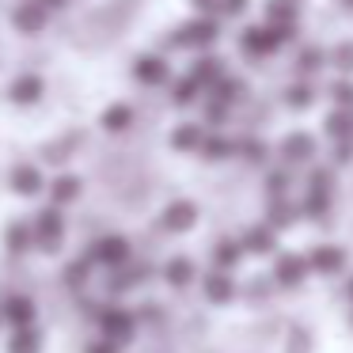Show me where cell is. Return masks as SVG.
<instances>
[{"label":"cell","mask_w":353,"mask_h":353,"mask_svg":"<svg viewBox=\"0 0 353 353\" xmlns=\"http://www.w3.org/2000/svg\"><path fill=\"white\" fill-rule=\"evenodd\" d=\"M216 42V19L201 16V19H190V23H183L175 34H168L163 39V46L171 50H205Z\"/></svg>","instance_id":"obj_1"},{"label":"cell","mask_w":353,"mask_h":353,"mask_svg":"<svg viewBox=\"0 0 353 353\" xmlns=\"http://www.w3.org/2000/svg\"><path fill=\"white\" fill-rule=\"evenodd\" d=\"M239 50H243L247 57H266V54H274V50H281V39H277V31L270 23L266 27L254 23L239 34Z\"/></svg>","instance_id":"obj_2"},{"label":"cell","mask_w":353,"mask_h":353,"mask_svg":"<svg viewBox=\"0 0 353 353\" xmlns=\"http://www.w3.org/2000/svg\"><path fill=\"white\" fill-rule=\"evenodd\" d=\"M61 236H65V221L57 209H42L39 221H34V243L42 251H57L61 247Z\"/></svg>","instance_id":"obj_3"},{"label":"cell","mask_w":353,"mask_h":353,"mask_svg":"<svg viewBox=\"0 0 353 353\" xmlns=\"http://www.w3.org/2000/svg\"><path fill=\"white\" fill-rule=\"evenodd\" d=\"M12 23H16L23 34H39L42 27L50 23V8L42 4V0H19L16 12H12Z\"/></svg>","instance_id":"obj_4"},{"label":"cell","mask_w":353,"mask_h":353,"mask_svg":"<svg viewBox=\"0 0 353 353\" xmlns=\"http://www.w3.org/2000/svg\"><path fill=\"white\" fill-rule=\"evenodd\" d=\"M92 259L103 262V266H110V270H122L125 262H130V243H125L122 236H103L99 243L92 247Z\"/></svg>","instance_id":"obj_5"},{"label":"cell","mask_w":353,"mask_h":353,"mask_svg":"<svg viewBox=\"0 0 353 353\" xmlns=\"http://www.w3.org/2000/svg\"><path fill=\"white\" fill-rule=\"evenodd\" d=\"M42 92H46L42 77H34V72H19V77L12 80V88H8V99L19 103V107H31V103L42 99Z\"/></svg>","instance_id":"obj_6"},{"label":"cell","mask_w":353,"mask_h":353,"mask_svg":"<svg viewBox=\"0 0 353 353\" xmlns=\"http://www.w3.org/2000/svg\"><path fill=\"white\" fill-rule=\"evenodd\" d=\"M168 61H163L160 54H141L137 61H133V80H141V84H148V88H156V84H163L168 80Z\"/></svg>","instance_id":"obj_7"},{"label":"cell","mask_w":353,"mask_h":353,"mask_svg":"<svg viewBox=\"0 0 353 353\" xmlns=\"http://www.w3.org/2000/svg\"><path fill=\"white\" fill-rule=\"evenodd\" d=\"M194 221H198V205L186 201V198L171 201V205L163 209V228H168V232H190Z\"/></svg>","instance_id":"obj_8"},{"label":"cell","mask_w":353,"mask_h":353,"mask_svg":"<svg viewBox=\"0 0 353 353\" xmlns=\"http://www.w3.org/2000/svg\"><path fill=\"white\" fill-rule=\"evenodd\" d=\"M201 145H205V130L198 122H183L171 130V148L179 152H201Z\"/></svg>","instance_id":"obj_9"},{"label":"cell","mask_w":353,"mask_h":353,"mask_svg":"<svg viewBox=\"0 0 353 353\" xmlns=\"http://www.w3.org/2000/svg\"><path fill=\"white\" fill-rule=\"evenodd\" d=\"M4 319H8L16 330L31 327V323H34V304L27 296H19V292H12V296L4 300Z\"/></svg>","instance_id":"obj_10"},{"label":"cell","mask_w":353,"mask_h":353,"mask_svg":"<svg viewBox=\"0 0 353 353\" xmlns=\"http://www.w3.org/2000/svg\"><path fill=\"white\" fill-rule=\"evenodd\" d=\"M342 262H345V251L342 247H315L312 254H307V266L312 270H319V274H338L342 270Z\"/></svg>","instance_id":"obj_11"},{"label":"cell","mask_w":353,"mask_h":353,"mask_svg":"<svg viewBox=\"0 0 353 353\" xmlns=\"http://www.w3.org/2000/svg\"><path fill=\"white\" fill-rule=\"evenodd\" d=\"M12 190L23 194V198L39 194L42 190V171L31 168V163H16V168H12Z\"/></svg>","instance_id":"obj_12"},{"label":"cell","mask_w":353,"mask_h":353,"mask_svg":"<svg viewBox=\"0 0 353 353\" xmlns=\"http://www.w3.org/2000/svg\"><path fill=\"white\" fill-rule=\"evenodd\" d=\"M281 156L289 163H304L315 156V141L307 137V133H289V137L281 141Z\"/></svg>","instance_id":"obj_13"},{"label":"cell","mask_w":353,"mask_h":353,"mask_svg":"<svg viewBox=\"0 0 353 353\" xmlns=\"http://www.w3.org/2000/svg\"><path fill=\"white\" fill-rule=\"evenodd\" d=\"M307 270H312V266H307V259H300V254H281L274 274H277V281H281V285H300Z\"/></svg>","instance_id":"obj_14"},{"label":"cell","mask_w":353,"mask_h":353,"mask_svg":"<svg viewBox=\"0 0 353 353\" xmlns=\"http://www.w3.org/2000/svg\"><path fill=\"white\" fill-rule=\"evenodd\" d=\"M103 330H107L110 342H122V338L133 334V315H130V312H118V307H110V312H103Z\"/></svg>","instance_id":"obj_15"},{"label":"cell","mask_w":353,"mask_h":353,"mask_svg":"<svg viewBox=\"0 0 353 353\" xmlns=\"http://www.w3.org/2000/svg\"><path fill=\"white\" fill-rule=\"evenodd\" d=\"M243 251H251V254H270V251H274V228H270V224H254V228H247Z\"/></svg>","instance_id":"obj_16"},{"label":"cell","mask_w":353,"mask_h":353,"mask_svg":"<svg viewBox=\"0 0 353 353\" xmlns=\"http://www.w3.org/2000/svg\"><path fill=\"white\" fill-rule=\"evenodd\" d=\"M77 198H80V179L77 175H61V179L50 183V201H54V205H69V201H77Z\"/></svg>","instance_id":"obj_17"},{"label":"cell","mask_w":353,"mask_h":353,"mask_svg":"<svg viewBox=\"0 0 353 353\" xmlns=\"http://www.w3.org/2000/svg\"><path fill=\"white\" fill-rule=\"evenodd\" d=\"M300 4L296 0H266V23H296Z\"/></svg>","instance_id":"obj_18"},{"label":"cell","mask_w":353,"mask_h":353,"mask_svg":"<svg viewBox=\"0 0 353 353\" xmlns=\"http://www.w3.org/2000/svg\"><path fill=\"white\" fill-rule=\"evenodd\" d=\"M190 77L198 80L201 88L216 84V80L224 77V72H221V57H209V54H205V57H198V61H194V69H190Z\"/></svg>","instance_id":"obj_19"},{"label":"cell","mask_w":353,"mask_h":353,"mask_svg":"<svg viewBox=\"0 0 353 353\" xmlns=\"http://www.w3.org/2000/svg\"><path fill=\"white\" fill-rule=\"evenodd\" d=\"M327 133L334 141H353V110L338 107L334 114H327Z\"/></svg>","instance_id":"obj_20"},{"label":"cell","mask_w":353,"mask_h":353,"mask_svg":"<svg viewBox=\"0 0 353 353\" xmlns=\"http://www.w3.org/2000/svg\"><path fill=\"white\" fill-rule=\"evenodd\" d=\"M130 125H133V107H125V103H114V107L103 110V130L122 133V130H130Z\"/></svg>","instance_id":"obj_21"},{"label":"cell","mask_w":353,"mask_h":353,"mask_svg":"<svg viewBox=\"0 0 353 353\" xmlns=\"http://www.w3.org/2000/svg\"><path fill=\"white\" fill-rule=\"evenodd\" d=\"M201 92H205V88H201V84H198V80H194V77H190V72H186V77H183V80H179V84H175V88H171V103H175V107H190V103H194V99H198V95H201Z\"/></svg>","instance_id":"obj_22"},{"label":"cell","mask_w":353,"mask_h":353,"mask_svg":"<svg viewBox=\"0 0 353 353\" xmlns=\"http://www.w3.org/2000/svg\"><path fill=\"white\" fill-rule=\"evenodd\" d=\"M239 259H243V243H236V239H221V243L213 247V262L221 270H232Z\"/></svg>","instance_id":"obj_23"},{"label":"cell","mask_w":353,"mask_h":353,"mask_svg":"<svg viewBox=\"0 0 353 353\" xmlns=\"http://www.w3.org/2000/svg\"><path fill=\"white\" fill-rule=\"evenodd\" d=\"M312 99H315V88L307 84V80H296V84H289V88H285V103H289L292 110L312 107Z\"/></svg>","instance_id":"obj_24"},{"label":"cell","mask_w":353,"mask_h":353,"mask_svg":"<svg viewBox=\"0 0 353 353\" xmlns=\"http://www.w3.org/2000/svg\"><path fill=\"white\" fill-rule=\"evenodd\" d=\"M330 209V190H319V186H307V198H304V216L319 221L323 213Z\"/></svg>","instance_id":"obj_25"},{"label":"cell","mask_w":353,"mask_h":353,"mask_svg":"<svg viewBox=\"0 0 353 353\" xmlns=\"http://www.w3.org/2000/svg\"><path fill=\"white\" fill-rule=\"evenodd\" d=\"M236 152V145H232L228 137H221V133H205V145H201V156L205 160H224V156Z\"/></svg>","instance_id":"obj_26"},{"label":"cell","mask_w":353,"mask_h":353,"mask_svg":"<svg viewBox=\"0 0 353 353\" xmlns=\"http://www.w3.org/2000/svg\"><path fill=\"white\" fill-rule=\"evenodd\" d=\"M4 243H8V251H27V247L34 243V228L31 224H8V236H4Z\"/></svg>","instance_id":"obj_27"},{"label":"cell","mask_w":353,"mask_h":353,"mask_svg":"<svg viewBox=\"0 0 353 353\" xmlns=\"http://www.w3.org/2000/svg\"><path fill=\"white\" fill-rule=\"evenodd\" d=\"M163 277H168L175 289H183V285H190V277H194V262L190 259H171L168 270H163Z\"/></svg>","instance_id":"obj_28"},{"label":"cell","mask_w":353,"mask_h":353,"mask_svg":"<svg viewBox=\"0 0 353 353\" xmlns=\"http://www.w3.org/2000/svg\"><path fill=\"white\" fill-rule=\"evenodd\" d=\"M205 292H209V300L224 304V300H232L236 285H232V277H224V274H209V277H205Z\"/></svg>","instance_id":"obj_29"},{"label":"cell","mask_w":353,"mask_h":353,"mask_svg":"<svg viewBox=\"0 0 353 353\" xmlns=\"http://www.w3.org/2000/svg\"><path fill=\"white\" fill-rule=\"evenodd\" d=\"M239 95H243V80H236V77H232V80H216V84H213V99L216 103H224V107H232V103H236L239 99Z\"/></svg>","instance_id":"obj_30"},{"label":"cell","mask_w":353,"mask_h":353,"mask_svg":"<svg viewBox=\"0 0 353 353\" xmlns=\"http://www.w3.org/2000/svg\"><path fill=\"white\" fill-rule=\"evenodd\" d=\"M296 221V209L289 205L285 198H274L270 201V228H285V224Z\"/></svg>","instance_id":"obj_31"},{"label":"cell","mask_w":353,"mask_h":353,"mask_svg":"<svg viewBox=\"0 0 353 353\" xmlns=\"http://www.w3.org/2000/svg\"><path fill=\"white\" fill-rule=\"evenodd\" d=\"M39 345H42V338L34 334L31 327H23V330H16V338H12L8 353H39Z\"/></svg>","instance_id":"obj_32"},{"label":"cell","mask_w":353,"mask_h":353,"mask_svg":"<svg viewBox=\"0 0 353 353\" xmlns=\"http://www.w3.org/2000/svg\"><path fill=\"white\" fill-rule=\"evenodd\" d=\"M236 152L243 156V160H251V163H262V160H266V141L247 137V141H239V145H236Z\"/></svg>","instance_id":"obj_33"},{"label":"cell","mask_w":353,"mask_h":353,"mask_svg":"<svg viewBox=\"0 0 353 353\" xmlns=\"http://www.w3.org/2000/svg\"><path fill=\"white\" fill-rule=\"evenodd\" d=\"M330 65L342 72H353V42H338L334 54H330Z\"/></svg>","instance_id":"obj_34"},{"label":"cell","mask_w":353,"mask_h":353,"mask_svg":"<svg viewBox=\"0 0 353 353\" xmlns=\"http://www.w3.org/2000/svg\"><path fill=\"white\" fill-rule=\"evenodd\" d=\"M296 69H300V72H319V69H323V50H319V46H307L304 54H300Z\"/></svg>","instance_id":"obj_35"},{"label":"cell","mask_w":353,"mask_h":353,"mask_svg":"<svg viewBox=\"0 0 353 353\" xmlns=\"http://www.w3.org/2000/svg\"><path fill=\"white\" fill-rule=\"evenodd\" d=\"M330 95H334V103H338V107L353 110V84H350V80H338V84L330 88Z\"/></svg>","instance_id":"obj_36"},{"label":"cell","mask_w":353,"mask_h":353,"mask_svg":"<svg viewBox=\"0 0 353 353\" xmlns=\"http://www.w3.org/2000/svg\"><path fill=\"white\" fill-rule=\"evenodd\" d=\"M312 186H319V190H330V183H334V175H330L327 168H315L312 171V179H307Z\"/></svg>","instance_id":"obj_37"},{"label":"cell","mask_w":353,"mask_h":353,"mask_svg":"<svg viewBox=\"0 0 353 353\" xmlns=\"http://www.w3.org/2000/svg\"><path fill=\"white\" fill-rule=\"evenodd\" d=\"M65 277H69V285L84 281V277H88V259H77V262L69 266V274H65Z\"/></svg>","instance_id":"obj_38"},{"label":"cell","mask_w":353,"mask_h":353,"mask_svg":"<svg viewBox=\"0 0 353 353\" xmlns=\"http://www.w3.org/2000/svg\"><path fill=\"white\" fill-rule=\"evenodd\" d=\"M285 186H289V175H285V171H274V175H270V194H274V198H281Z\"/></svg>","instance_id":"obj_39"},{"label":"cell","mask_w":353,"mask_h":353,"mask_svg":"<svg viewBox=\"0 0 353 353\" xmlns=\"http://www.w3.org/2000/svg\"><path fill=\"white\" fill-rule=\"evenodd\" d=\"M243 8H247V0H221L224 16H243Z\"/></svg>","instance_id":"obj_40"},{"label":"cell","mask_w":353,"mask_h":353,"mask_svg":"<svg viewBox=\"0 0 353 353\" xmlns=\"http://www.w3.org/2000/svg\"><path fill=\"white\" fill-rule=\"evenodd\" d=\"M88 353H118V345H114V342H110V338H107V342H95V345H92V350H88Z\"/></svg>","instance_id":"obj_41"},{"label":"cell","mask_w":353,"mask_h":353,"mask_svg":"<svg viewBox=\"0 0 353 353\" xmlns=\"http://www.w3.org/2000/svg\"><path fill=\"white\" fill-rule=\"evenodd\" d=\"M46 8H65V0H42Z\"/></svg>","instance_id":"obj_42"},{"label":"cell","mask_w":353,"mask_h":353,"mask_svg":"<svg viewBox=\"0 0 353 353\" xmlns=\"http://www.w3.org/2000/svg\"><path fill=\"white\" fill-rule=\"evenodd\" d=\"M345 292H350V300H353V281H350V289H345Z\"/></svg>","instance_id":"obj_43"},{"label":"cell","mask_w":353,"mask_h":353,"mask_svg":"<svg viewBox=\"0 0 353 353\" xmlns=\"http://www.w3.org/2000/svg\"><path fill=\"white\" fill-rule=\"evenodd\" d=\"M342 4H345V8H353V0H342Z\"/></svg>","instance_id":"obj_44"}]
</instances>
